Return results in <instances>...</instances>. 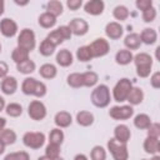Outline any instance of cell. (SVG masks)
Returning <instances> with one entry per match:
<instances>
[{"mask_svg":"<svg viewBox=\"0 0 160 160\" xmlns=\"http://www.w3.org/2000/svg\"><path fill=\"white\" fill-rule=\"evenodd\" d=\"M66 82H68L69 86H71L74 89H78V88L84 86L82 85V74H80V72H72V74L68 75Z\"/></svg>","mask_w":160,"mask_h":160,"instance_id":"obj_32","label":"cell"},{"mask_svg":"<svg viewBox=\"0 0 160 160\" xmlns=\"http://www.w3.org/2000/svg\"><path fill=\"white\" fill-rule=\"evenodd\" d=\"M0 140L5 145H12L16 141V132L11 129H4L0 131Z\"/></svg>","mask_w":160,"mask_h":160,"instance_id":"obj_28","label":"cell"},{"mask_svg":"<svg viewBox=\"0 0 160 160\" xmlns=\"http://www.w3.org/2000/svg\"><path fill=\"white\" fill-rule=\"evenodd\" d=\"M18 90V81L14 76H6L1 81V91L5 95H12Z\"/></svg>","mask_w":160,"mask_h":160,"instance_id":"obj_15","label":"cell"},{"mask_svg":"<svg viewBox=\"0 0 160 160\" xmlns=\"http://www.w3.org/2000/svg\"><path fill=\"white\" fill-rule=\"evenodd\" d=\"M151 160H160V156H159V155H154V158H152Z\"/></svg>","mask_w":160,"mask_h":160,"instance_id":"obj_57","label":"cell"},{"mask_svg":"<svg viewBox=\"0 0 160 160\" xmlns=\"http://www.w3.org/2000/svg\"><path fill=\"white\" fill-rule=\"evenodd\" d=\"M64 141V132L59 128H55L50 131L49 134V142L55 144V145H61Z\"/></svg>","mask_w":160,"mask_h":160,"instance_id":"obj_33","label":"cell"},{"mask_svg":"<svg viewBox=\"0 0 160 160\" xmlns=\"http://www.w3.org/2000/svg\"><path fill=\"white\" fill-rule=\"evenodd\" d=\"M122 32H124V28L116 22V21H111L109 24H106V28H105V34L108 38L112 39V40H118L122 36Z\"/></svg>","mask_w":160,"mask_h":160,"instance_id":"obj_14","label":"cell"},{"mask_svg":"<svg viewBox=\"0 0 160 160\" xmlns=\"http://www.w3.org/2000/svg\"><path fill=\"white\" fill-rule=\"evenodd\" d=\"M131 89H132V84H131V81L129 79H126V78L120 79L115 84V86L112 89V98H114V100L116 102H124V101H126V99H128Z\"/></svg>","mask_w":160,"mask_h":160,"instance_id":"obj_3","label":"cell"},{"mask_svg":"<svg viewBox=\"0 0 160 160\" xmlns=\"http://www.w3.org/2000/svg\"><path fill=\"white\" fill-rule=\"evenodd\" d=\"M4 12V1L0 0V15Z\"/></svg>","mask_w":160,"mask_h":160,"instance_id":"obj_55","label":"cell"},{"mask_svg":"<svg viewBox=\"0 0 160 160\" xmlns=\"http://www.w3.org/2000/svg\"><path fill=\"white\" fill-rule=\"evenodd\" d=\"M35 45H36V40L34 31L31 29H22L18 36V46L30 52L31 50L35 49Z\"/></svg>","mask_w":160,"mask_h":160,"instance_id":"obj_4","label":"cell"},{"mask_svg":"<svg viewBox=\"0 0 160 160\" xmlns=\"http://www.w3.org/2000/svg\"><path fill=\"white\" fill-rule=\"evenodd\" d=\"M74 160H88V158H86L84 154H78V155L74 158Z\"/></svg>","mask_w":160,"mask_h":160,"instance_id":"obj_52","label":"cell"},{"mask_svg":"<svg viewBox=\"0 0 160 160\" xmlns=\"http://www.w3.org/2000/svg\"><path fill=\"white\" fill-rule=\"evenodd\" d=\"M0 31L5 38H12L18 32V24L9 18H5L0 21Z\"/></svg>","mask_w":160,"mask_h":160,"instance_id":"obj_11","label":"cell"},{"mask_svg":"<svg viewBox=\"0 0 160 160\" xmlns=\"http://www.w3.org/2000/svg\"><path fill=\"white\" fill-rule=\"evenodd\" d=\"M38 21H39V25L42 26L44 29H50V28L55 26V24H56V18H55L54 15H51V14H49V12L45 11V12H42V14L39 16Z\"/></svg>","mask_w":160,"mask_h":160,"instance_id":"obj_24","label":"cell"},{"mask_svg":"<svg viewBox=\"0 0 160 160\" xmlns=\"http://www.w3.org/2000/svg\"><path fill=\"white\" fill-rule=\"evenodd\" d=\"M54 160H64V159H61V158L59 156V158H56V159H54Z\"/></svg>","mask_w":160,"mask_h":160,"instance_id":"obj_58","label":"cell"},{"mask_svg":"<svg viewBox=\"0 0 160 160\" xmlns=\"http://www.w3.org/2000/svg\"><path fill=\"white\" fill-rule=\"evenodd\" d=\"M109 115L114 120H128L134 115V109H132L131 105L112 106L109 110Z\"/></svg>","mask_w":160,"mask_h":160,"instance_id":"obj_9","label":"cell"},{"mask_svg":"<svg viewBox=\"0 0 160 160\" xmlns=\"http://www.w3.org/2000/svg\"><path fill=\"white\" fill-rule=\"evenodd\" d=\"M45 155L50 159H56L60 156V145H55V144H48L46 149H45Z\"/></svg>","mask_w":160,"mask_h":160,"instance_id":"obj_41","label":"cell"},{"mask_svg":"<svg viewBox=\"0 0 160 160\" xmlns=\"http://www.w3.org/2000/svg\"><path fill=\"white\" fill-rule=\"evenodd\" d=\"M104 8H105V4H104L102 0H90V1L85 2V5H84L85 12L90 14V15H94V16L102 14Z\"/></svg>","mask_w":160,"mask_h":160,"instance_id":"obj_12","label":"cell"},{"mask_svg":"<svg viewBox=\"0 0 160 160\" xmlns=\"http://www.w3.org/2000/svg\"><path fill=\"white\" fill-rule=\"evenodd\" d=\"M56 62L62 66V68H66V66H70L72 64V54L68 50V49H62L60 50L58 54H56Z\"/></svg>","mask_w":160,"mask_h":160,"instance_id":"obj_20","label":"cell"},{"mask_svg":"<svg viewBox=\"0 0 160 160\" xmlns=\"http://www.w3.org/2000/svg\"><path fill=\"white\" fill-rule=\"evenodd\" d=\"M124 45L128 48V50H138L141 45L140 35L136 32H131V34L126 35L124 39Z\"/></svg>","mask_w":160,"mask_h":160,"instance_id":"obj_19","label":"cell"},{"mask_svg":"<svg viewBox=\"0 0 160 160\" xmlns=\"http://www.w3.org/2000/svg\"><path fill=\"white\" fill-rule=\"evenodd\" d=\"M5 146H6V145H5V144H4V142L0 140V155H1V154L5 151Z\"/></svg>","mask_w":160,"mask_h":160,"instance_id":"obj_54","label":"cell"},{"mask_svg":"<svg viewBox=\"0 0 160 160\" xmlns=\"http://www.w3.org/2000/svg\"><path fill=\"white\" fill-rule=\"evenodd\" d=\"M150 85L154 89H159L160 88V71H156L151 75L150 78Z\"/></svg>","mask_w":160,"mask_h":160,"instance_id":"obj_47","label":"cell"},{"mask_svg":"<svg viewBox=\"0 0 160 160\" xmlns=\"http://www.w3.org/2000/svg\"><path fill=\"white\" fill-rule=\"evenodd\" d=\"M130 136H131V132H130V129L126 125L120 124V125L115 126V129H114V139L118 142L126 144L130 140Z\"/></svg>","mask_w":160,"mask_h":160,"instance_id":"obj_13","label":"cell"},{"mask_svg":"<svg viewBox=\"0 0 160 160\" xmlns=\"http://www.w3.org/2000/svg\"><path fill=\"white\" fill-rule=\"evenodd\" d=\"M55 125L60 129V128H68L71 125L72 122V118H71V114L68 112V111H59L56 115H55Z\"/></svg>","mask_w":160,"mask_h":160,"instance_id":"obj_16","label":"cell"},{"mask_svg":"<svg viewBox=\"0 0 160 160\" xmlns=\"http://www.w3.org/2000/svg\"><path fill=\"white\" fill-rule=\"evenodd\" d=\"M39 74L44 79H54L58 74V70H56V66L52 65V64H44V65L40 66Z\"/></svg>","mask_w":160,"mask_h":160,"instance_id":"obj_26","label":"cell"},{"mask_svg":"<svg viewBox=\"0 0 160 160\" xmlns=\"http://www.w3.org/2000/svg\"><path fill=\"white\" fill-rule=\"evenodd\" d=\"M22 142L26 148L30 149H40L45 142V135L40 131H28L22 136Z\"/></svg>","mask_w":160,"mask_h":160,"instance_id":"obj_5","label":"cell"},{"mask_svg":"<svg viewBox=\"0 0 160 160\" xmlns=\"http://www.w3.org/2000/svg\"><path fill=\"white\" fill-rule=\"evenodd\" d=\"M54 51H55V46H54L50 41H48L46 39L42 40V42H41L40 46H39V52H40L42 56H50V55L54 54Z\"/></svg>","mask_w":160,"mask_h":160,"instance_id":"obj_38","label":"cell"},{"mask_svg":"<svg viewBox=\"0 0 160 160\" xmlns=\"http://www.w3.org/2000/svg\"><path fill=\"white\" fill-rule=\"evenodd\" d=\"M108 150L112 155L114 160H128L129 151L126 144L118 142L115 139H110L108 141Z\"/></svg>","mask_w":160,"mask_h":160,"instance_id":"obj_6","label":"cell"},{"mask_svg":"<svg viewBox=\"0 0 160 160\" xmlns=\"http://www.w3.org/2000/svg\"><path fill=\"white\" fill-rule=\"evenodd\" d=\"M144 100V91L140 89V88H132L126 101H129V104L132 106V105H139L141 104V101Z\"/></svg>","mask_w":160,"mask_h":160,"instance_id":"obj_23","label":"cell"},{"mask_svg":"<svg viewBox=\"0 0 160 160\" xmlns=\"http://www.w3.org/2000/svg\"><path fill=\"white\" fill-rule=\"evenodd\" d=\"M8 71H9V66L5 61H0V79H4L8 76Z\"/></svg>","mask_w":160,"mask_h":160,"instance_id":"obj_50","label":"cell"},{"mask_svg":"<svg viewBox=\"0 0 160 160\" xmlns=\"http://www.w3.org/2000/svg\"><path fill=\"white\" fill-rule=\"evenodd\" d=\"M58 30H59V31H60V34L62 35V38H64V40H69V39L71 38V35H72L68 25H62V26H60V28H58Z\"/></svg>","mask_w":160,"mask_h":160,"instance_id":"obj_48","label":"cell"},{"mask_svg":"<svg viewBox=\"0 0 160 160\" xmlns=\"http://www.w3.org/2000/svg\"><path fill=\"white\" fill-rule=\"evenodd\" d=\"M155 18H156V9L154 6H151L150 9L145 10V11H142V20L145 22H151V21L155 20Z\"/></svg>","mask_w":160,"mask_h":160,"instance_id":"obj_43","label":"cell"},{"mask_svg":"<svg viewBox=\"0 0 160 160\" xmlns=\"http://www.w3.org/2000/svg\"><path fill=\"white\" fill-rule=\"evenodd\" d=\"M139 35H140L141 42H144V44H146V45H152V44H155L156 40H158V32H156L155 29H151V28L144 29V30L141 31V34H139Z\"/></svg>","mask_w":160,"mask_h":160,"instance_id":"obj_17","label":"cell"},{"mask_svg":"<svg viewBox=\"0 0 160 160\" xmlns=\"http://www.w3.org/2000/svg\"><path fill=\"white\" fill-rule=\"evenodd\" d=\"M90 158L91 160H105L106 159V151L102 146H94L91 152H90Z\"/></svg>","mask_w":160,"mask_h":160,"instance_id":"obj_40","label":"cell"},{"mask_svg":"<svg viewBox=\"0 0 160 160\" xmlns=\"http://www.w3.org/2000/svg\"><path fill=\"white\" fill-rule=\"evenodd\" d=\"M16 69L21 74H31L32 71H35V62L29 59V60H26L24 62L16 64Z\"/></svg>","mask_w":160,"mask_h":160,"instance_id":"obj_36","label":"cell"},{"mask_svg":"<svg viewBox=\"0 0 160 160\" xmlns=\"http://www.w3.org/2000/svg\"><path fill=\"white\" fill-rule=\"evenodd\" d=\"M11 59L16 62V64H20V62H24L26 60H29V51H26L25 49H21L19 46H16L14 50H12V54H11Z\"/></svg>","mask_w":160,"mask_h":160,"instance_id":"obj_27","label":"cell"},{"mask_svg":"<svg viewBox=\"0 0 160 160\" xmlns=\"http://www.w3.org/2000/svg\"><path fill=\"white\" fill-rule=\"evenodd\" d=\"M46 9H48L46 12L54 15L55 18L62 14V4H61L60 1H58V0H51V1H49L48 5H46Z\"/></svg>","mask_w":160,"mask_h":160,"instance_id":"obj_30","label":"cell"},{"mask_svg":"<svg viewBox=\"0 0 160 160\" xmlns=\"http://www.w3.org/2000/svg\"><path fill=\"white\" fill-rule=\"evenodd\" d=\"M4 108H5V100H4V98L0 96V111H2Z\"/></svg>","mask_w":160,"mask_h":160,"instance_id":"obj_53","label":"cell"},{"mask_svg":"<svg viewBox=\"0 0 160 160\" xmlns=\"http://www.w3.org/2000/svg\"><path fill=\"white\" fill-rule=\"evenodd\" d=\"M144 150L148 154H152L156 155L160 151V142H159V138H150L148 136L144 141Z\"/></svg>","mask_w":160,"mask_h":160,"instance_id":"obj_18","label":"cell"},{"mask_svg":"<svg viewBox=\"0 0 160 160\" xmlns=\"http://www.w3.org/2000/svg\"><path fill=\"white\" fill-rule=\"evenodd\" d=\"M4 160H30V156L26 151H16L8 154L4 158Z\"/></svg>","mask_w":160,"mask_h":160,"instance_id":"obj_42","label":"cell"},{"mask_svg":"<svg viewBox=\"0 0 160 160\" xmlns=\"http://www.w3.org/2000/svg\"><path fill=\"white\" fill-rule=\"evenodd\" d=\"M141 160H146V159H141Z\"/></svg>","mask_w":160,"mask_h":160,"instance_id":"obj_60","label":"cell"},{"mask_svg":"<svg viewBox=\"0 0 160 160\" xmlns=\"http://www.w3.org/2000/svg\"><path fill=\"white\" fill-rule=\"evenodd\" d=\"M112 15H114V18H115L116 20L124 21V20H126V19L129 18V10H128V8L124 6V5H118V6L114 9Z\"/></svg>","mask_w":160,"mask_h":160,"instance_id":"obj_37","label":"cell"},{"mask_svg":"<svg viewBox=\"0 0 160 160\" xmlns=\"http://www.w3.org/2000/svg\"><path fill=\"white\" fill-rule=\"evenodd\" d=\"M36 79L34 78H26L24 79L22 84H21V90L25 95H32L34 94V89H35V84H36Z\"/></svg>","mask_w":160,"mask_h":160,"instance_id":"obj_34","label":"cell"},{"mask_svg":"<svg viewBox=\"0 0 160 160\" xmlns=\"http://www.w3.org/2000/svg\"><path fill=\"white\" fill-rule=\"evenodd\" d=\"M0 52H1V44H0Z\"/></svg>","mask_w":160,"mask_h":160,"instance_id":"obj_59","label":"cell"},{"mask_svg":"<svg viewBox=\"0 0 160 160\" xmlns=\"http://www.w3.org/2000/svg\"><path fill=\"white\" fill-rule=\"evenodd\" d=\"M5 111H6V114L9 116L18 118V116H20L22 114V106L20 104H18V102H10V104L6 105Z\"/></svg>","mask_w":160,"mask_h":160,"instance_id":"obj_35","label":"cell"},{"mask_svg":"<svg viewBox=\"0 0 160 160\" xmlns=\"http://www.w3.org/2000/svg\"><path fill=\"white\" fill-rule=\"evenodd\" d=\"M98 80H99V76L94 71H86L82 74V85L86 88L95 86L98 84Z\"/></svg>","mask_w":160,"mask_h":160,"instance_id":"obj_29","label":"cell"},{"mask_svg":"<svg viewBox=\"0 0 160 160\" xmlns=\"http://www.w3.org/2000/svg\"><path fill=\"white\" fill-rule=\"evenodd\" d=\"M38 160H54V159H50V158H48L46 155H44V156H40Z\"/></svg>","mask_w":160,"mask_h":160,"instance_id":"obj_56","label":"cell"},{"mask_svg":"<svg viewBox=\"0 0 160 160\" xmlns=\"http://www.w3.org/2000/svg\"><path fill=\"white\" fill-rule=\"evenodd\" d=\"M5 126H6V119L0 116V131H1V130H4V129H5Z\"/></svg>","mask_w":160,"mask_h":160,"instance_id":"obj_51","label":"cell"},{"mask_svg":"<svg viewBox=\"0 0 160 160\" xmlns=\"http://www.w3.org/2000/svg\"><path fill=\"white\" fill-rule=\"evenodd\" d=\"M46 40L48 41H50L55 48L58 46V45H60V44H62L65 40H64V38H62V35L60 34V31L56 29V30H54V31H51V32H49L48 34V36H46Z\"/></svg>","mask_w":160,"mask_h":160,"instance_id":"obj_39","label":"cell"},{"mask_svg":"<svg viewBox=\"0 0 160 160\" xmlns=\"http://www.w3.org/2000/svg\"><path fill=\"white\" fill-rule=\"evenodd\" d=\"M45 94H46V85L41 81H36L32 95L36 98H42V96H45Z\"/></svg>","mask_w":160,"mask_h":160,"instance_id":"obj_44","label":"cell"},{"mask_svg":"<svg viewBox=\"0 0 160 160\" xmlns=\"http://www.w3.org/2000/svg\"><path fill=\"white\" fill-rule=\"evenodd\" d=\"M69 29L71 31V34L76 35V36H82L88 32L89 30V24L84 20V19H80V18H75L72 19L70 22H69Z\"/></svg>","mask_w":160,"mask_h":160,"instance_id":"obj_10","label":"cell"},{"mask_svg":"<svg viewBox=\"0 0 160 160\" xmlns=\"http://www.w3.org/2000/svg\"><path fill=\"white\" fill-rule=\"evenodd\" d=\"M76 121L80 126H90L92 125L94 122V115L90 112V111H86V110H81L76 114Z\"/></svg>","mask_w":160,"mask_h":160,"instance_id":"obj_21","label":"cell"},{"mask_svg":"<svg viewBox=\"0 0 160 160\" xmlns=\"http://www.w3.org/2000/svg\"><path fill=\"white\" fill-rule=\"evenodd\" d=\"M134 62L136 66V74L140 78H148L152 68V58L146 52H140L134 56Z\"/></svg>","mask_w":160,"mask_h":160,"instance_id":"obj_1","label":"cell"},{"mask_svg":"<svg viewBox=\"0 0 160 160\" xmlns=\"http://www.w3.org/2000/svg\"><path fill=\"white\" fill-rule=\"evenodd\" d=\"M76 58L79 61H82V62H86V61H90L92 59V54H91V50L89 48V45H85V46H81L76 50Z\"/></svg>","mask_w":160,"mask_h":160,"instance_id":"obj_31","label":"cell"},{"mask_svg":"<svg viewBox=\"0 0 160 160\" xmlns=\"http://www.w3.org/2000/svg\"><path fill=\"white\" fill-rule=\"evenodd\" d=\"M146 130H148V136H150V138H159L160 136V125H159V122H151L150 126Z\"/></svg>","mask_w":160,"mask_h":160,"instance_id":"obj_45","label":"cell"},{"mask_svg":"<svg viewBox=\"0 0 160 160\" xmlns=\"http://www.w3.org/2000/svg\"><path fill=\"white\" fill-rule=\"evenodd\" d=\"M151 124V119L148 114H138L134 119V125L135 128L140 130H146Z\"/></svg>","mask_w":160,"mask_h":160,"instance_id":"obj_25","label":"cell"},{"mask_svg":"<svg viewBox=\"0 0 160 160\" xmlns=\"http://www.w3.org/2000/svg\"><path fill=\"white\" fill-rule=\"evenodd\" d=\"M66 5H68V8L70 9V10H78L79 8H81V5H82V1L81 0H68L66 1Z\"/></svg>","mask_w":160,"mask_h":160,"instance_id":"obj_49","label":"cell"},{"mask_svg":"<svg viewBox=\"0 0 160 160\" xmlns=\"http://www.w3.org/2000/svg\"><path fill=\"white\" fill-rule=\"evenodd\" d=\"M132 59H134L132 52L128 49H121L115 54V60L119 65H128L132 61Z\"/></svg>","mask_w":160,"mask_h":160,"instance_id":"obj_22","label":"cell"},{"mask_svg":"<svg viewBox=\"0 0 160 160\" xmlns=\"http://www.w3.org/2000/svg\"><path fill=\"white\" fill-rule=\"evenodd\" d=\"M135 5H136V8L139 10L145 11V10H148V9H150L152 6V1L151 0H138L135 2Z\"/></svg>","mask_w":160,"mask_h":160,"instance_id":"obj_46","label":"cell"},{"mask_svg":"<svg viewBox=\"0 0 160 160\" xmlns=\"http://www.w3.org/2000/svg\"><path fill=\"white\" fill-rule=\"evenodd\" d=\"M92 58H101L105 56L109 51H110V45L108 42V40H105L104 38H99L95 39L90 45H89Z\"/></svg>","mask_w":160,"mask_h":160,"instance_id":"obj_7","label":"cell"},{"mask_svg":"<svg viewBox=\"0 0 160 160\" xmlns=\"http://www.w3.org/2000/svg\"><path fill=\"white\" fill-rule=\"evenodd\" d=\"M110 89L106 85H98L91 92V102L96 108H106L110 104Z\"/></svg>","mask_w":160,"mask_h":160,"instance_id":"obj_2","label":"cell"},{"mask_svg":"<svg viewBox=\"0 0 160 160\" xmlns=\"http://www.w3.org/2000/svg\"><path fill=\"white\" fill-rule=\"evenodd\" d=\"M28 114L32 120L40 121L46 116V106L40 100H34L28 106Z\"/></svg>","mask_w":160,"mask_h":160,"instance_id":"obj_8","label":"cell"}]
</instances>
